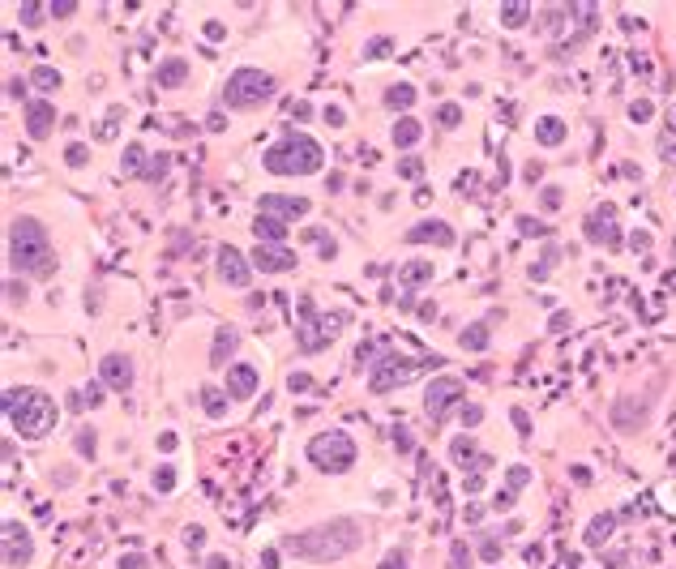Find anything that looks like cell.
<instances>
[{
    "label": "cell",
    "mask_w": 676,
    "mask_h": 569,
    "mask_svg": "<svg viewBox=\"0 0 676 569\" xmlns=\"http://www.w3.org/2000/svg\"><path fill=\"white\" fill-rule=\"evenodd\" d=\"M360 543H364V527L356 523V518H334V523H321L313 531L287 535L283 552H291L300 561H313V565H325V561H338L347 552H356Z\"/></svg>",
    "instance_id": "6da1fadb"
},
{
    "label": "cell",
    "mask_w": 676,
    "mask_h": 569,
    "mask_svg": "<svg viewBox=\"0 0 676 569\" xmlns=\"http://www.w3.org/2000/svg\"><path fill=\"white\" fill-rule=\"evenodd\" d=\"M9 261H13V270L35 274V279H47L56 270L52 240H47V227L39 218H13L9 222Z\"/></svg>",
    "instance_id": "7a4b0ae2"
},
{
    "label": "cell",
    "mask_w": 676,
    "mask_h": 569,
    "mask_svg": "<svg viewBox=\"0 0 676 569\" xmlns=\"http://www.w3.org/2000/svg\"><path fill=\"white\" fill-rule=\"evenodd\" d=\"M5 415H9L13 432H21V437H47L56 428V419H60L56 403L47 399L43 389H9L5 394Z\"/></svg>",
    "instance_id": "3957f363"
},
{
    "label": "cell",
    "mask_w": 676,
    "mask_h": 569,
    "mask_svg": "<svg viewBox=\"0 0 676 569\" xmlns=\"http://www.w3.org/2000/svg\"><path fill=\"white\" fill-rule=\"evenodd\" d=\"M261 163L274 176H309V171L321 167V146L304 133H287L279 146H270Z\"/></svg>",
    "instance_id": "277c9868"
},
{
    "label": "cell",
    "mask_w": 676,
    "mask_h": 569,
    "mask_svg": "<svg viewBox=\"0 0 676 569\" xmlns=\"http://www.w3.org/2000/svg\"><path fill=\"white\" fill-rule=\"evenodd\" d=\"M274 94V78L261 69H236L232 78H227V90H223V103L244 112V107H257L266 103V98Z\"/></svg>",
    "instance_id": "5b68a950"
},
{
    "label": "cell",
    "mask_w": 676,
    "mask_h": 569,
    "mask_svg": "<svg viewBox=\"0 0 676 569\" xmlns=\"http://www.w3.org/2000/svg\"><path fill=\"white\" fill-rule=\"evenodd\" d=\"M309 458L321 466V471H347L356 462V441L347 432H317L309 441Z\"/></svg>",
    "instance_id": "8992f818"
},
{
    "label": "cell",
    "mask_w": 676,
    "mask_h": 569,
    "mask_svg": "<svg viewBox=\"0 0 676 569\" xmlns=\"http://www.w3.org/2000/svg\"><path fill=\"white\" fill-rule=\"evenodd\" d=\"M424 364H437V360H411V356H385L381 364H372V377H368V389L372 394H385L394 385H407Z\"/></svg>",
    "instance_id": "52a82bcc"
},
{
    "label": "cell",
    "mask_w": 676,
    "mask_h": 569,
    "mask_svg": "<svg viewBox=\"0 0 676 569\" xmlns=\"http://www.w3.org/2000/svg\"><path fill=\"white\" fill-rule=\"evenodd\" d=\"M458 399H462V381H458V377H437V381L428 385V403H424V407H428L433 419H445L449 407H454Z\"/></svg>",
    "instance_id": "ba28073f"
},
{
    "label": "cell",
    "mask_w": 676,
    "mask_h": 569,
    "mask_svg": "<svg viewBox=\"0 0 676 569\" xmlns=\"http://www.w3.org/2000/svg\"><path fill=\"white\" fill-rule=\"evenodd\" d=\"M334 326H343V313H334V317H317V321H309L304 330H300V351H317V347H325L338 330Z\"/></svg>",
    "instance_id": "9c48e42d"
},
{
    "label": "cell",
    "mask_w": 676,
    "mask_h": 569,
    "mask_svg": "<svg viewBox=\"0 0 676 569\" xmlns=\"http://www.w3.org/2000/svg\"><path fill=\"white\" fill-rule=\"evenodd\" d=\"M253 265L261 270V274H283V270L295 265V253L279 249V244H257V249H253Z\"/></svg>",
    "instance_id": "30bf717a"
},
{
    "label": "cell",
    "mask_w": 676,
    "mask_h": 569,
    "mask_svg": "<svg viewBox=\"0 0 676 569\" xmlns=\"http://www.w3.org/2000/svg\"><path fill=\"white\" fill-rule=\"evenodd\" d=\"M26 561H31V535L21 531L17 523H5V565L21 569Z\"/></svg>",
    "instance_id": "8fae6325"
},
{
    "label": "cell",
    "mask_w": 676,
    "mask_h": 569,
    "mask_svg": "<svg viewBox=\"0 0 676 569\" xmlns=\"http://www.w3.org/2000/svg\"><path fill=\"white\" fill-rule=\"evenodd\" d=\"M218 274L227 279L232 287H244V283H248L244 253H240V249H232V244H223V249H218Z\"/></svg>",
    "instance_id": "7c38bea8"
},
{
    "label": "cell",
    "mask_w": 676,
    "mask_h": 569,
    "mask_svg": "<svg viewBox=\"0 0 676 569\" xmlns=\"http://www.w3.org/2000/svg\"><path fill=\"white\" fill-rule=\"evenodd\" d=\"M257 389V368L253 364H232L227 368V399H253Z\"/></svg>",
    "instance_id": "4fadbf2b"
},
{
    "label": "cell",
    "mask_w": 676,
    "mask_h": 569,
    "mask_svg": "<svg viewBox=\"0 0 676 569\" xmlns=\"http://www.w3.org/2000/svg\"><path fill=\"white\" fill-rule=\"evenodd\" d=\"M52 125H56V107L52 103H26V133L35 137V141H43L47 133H52Z\"/></svg>",
    "instance_id": "5bb4252c"
},
{
    "label": "cell",
    "mask_w": 676,
    "mask_h": 569,
    "mask_svg": "<svg viewBox=\"0 0 676 569\" xmlns=\"http://www.w3.org/2000/svg\"><path fill=\"white\" fill-rule=\"evenodd\" d=\"M98 373H103V381H107L112 389H129V385H133V364L124 360V356H107Z\"/></svg>",
    "instance_id": "9a60e30c"
},
{
    "label": "cell",
    "mask_w": 676,
    "mask_h": 569,
    "mask_svg": "<svg viewBox=\"0 0 676 569\" xmlns=\"http://www.w3.org/2000/svg\"><path fill=\"white\" fill-rule=\"evenodd\" d=\"M261 214H283V218H300V214H309V202L304 197H261Z\"/></svg>",
    "instance_id": "2e32d148"
},
{
    "label": "cell",
    "mask_w": 676,
    "mask_h": 569,
    "mask_svg": "<svg viewBox=\"0 0 676 569\" xmlns=\"http://www.w3.org/2000/svg\"><path fill=\"white\" fill-rule=\"evenodd\" d=\"M407 240H411V244L433 240V244H441V249H449V244H454V231H449L445 222H437V218H433V222H419V227H411V231H407Z\"/></svg>",
    "instance_id": "e0dca14e"
},
{
    "label": "cell",
    "mask_w": 676,
    "mask_h": 569,
    "mask_svg": "<svg viewBox=\"0 0 676 569\" xmlns=\"http://www.w3.org/2000/svg\"><path fill=\"white\" fill-rule=\"evenodd\" d=\"M253 231H257V244H283L287 240V222L274 218V214H257Z\"/></svg>",
    "instance_id": "ac0fdd59"
},
{
    "label": "cell",
    "mask_w": 676,
    "mask_h": 569,
    "mask_svg": "<svg viewBox=\"0 0 676 569\" xmlns=\"http://www.w3.org/2000/svg\"><path fill=\"white\" fill-rule=\"evenodd\" d=\"M184 73H189V60H180V56H171L167 64H159V90H167V86H180L184 82Z\"/></svg>",
    "instance_id": "d6986e66"
},
{
    "label": "cell",
    "mask_w": 676,
    "mask_h": 569,
    "mask_svg": "<svg viewBox=\"0 0 676 569\" xmlns=\"http://www.w3.org/2000/svg\"><path fill=\"white\" fill-rule=\"evenodd\" d=\"M419 137H424V125H419L415 116H403V120L394 125V146H415Z\"/></svg>",
    "instance_id": "ffe728a7"
},
{
    "label": "cell",
    "mask_w": 676,
    "mask_h": 569,
    "mask_svg": "<svg viewBox=\"0 0 676 569\" xmlns=\"http://www.w3.org/2000/svg\"><path fill=\"white\" fill-rule=\"evenodd\" d=\"M385 103H390V107H411V103H415V86H407V82H398V86H390V94H385Z\"/></svg>",
    "instance_id": "44dd1931"
},
{
    "label": "cell",
    "mask_w": 676,
    "mask_h": 569,
    "mask_svg": "<svg viewBox=\"0 0 676 569\" xmlns=\"http://www.w3.org/2000/svg\"><path fill=\"white\" fill-rule=\"evenodd\" d=\"M535 137H539L544 146H557V141L565 137V129H561V120H553V116H548V120H539V129H535Z\"/></svg>",
    "instance_id": "7402d4cb"
},
{
    "label": "cell",
    "mask_w": 676,
    "mask_h": 569,
    "mask_svg": "<svg viewBox=\"0 0 676 569\" xmlns=\"http://www.w3.org/2000/svg\"><path fill=\"white\" fill-rule=\"evenodd\" d=\"M403 279L407 287H415V283H424V279H433V261H415V265H403Z\"/></svg>",
    "instance_id": "603a6c76"
},
{
    "label": "cell",
    "mask_w": 676,
    "mask_h": 569,
    "mask_svg": "<svg viewBox=\"0 0 676 569\" xmlns=\"http://www.w3.org/2000/svg\"><path fill=\"white\" fill-rule=\"evenodd\" d=\"M31 82H35V86H43V90H56V86H60V73H56L52 64H39V69L31 73Z\"/></svg>",
    "instance_id": "cb8c5ba5"
},
{
    "label": "cell",
    "mask_w": 676,
    "mask_h": 569,
    "mask_svg": "<svg viewBox=\"0 0 676 569\" xmlns=\"http://www.w3.org/2000/svg\"><path fill=\"white\" fill-rule=\"evenodd\" d=\"M458 342H462V347H471V351H484L488 347V330L484 326H471V330H462Z\"/></svg>",
    "instance_id": "d4e9b609"
},
{
    "label": "cell",
    "mask_w": 676,
    "mask_h": 569,
    "mask_svg": "<svg viewBox=\"0 0 676 569\" xmlns=\"http://www.w3.org/2000/svg\"><path fill=\"white\" fill-rule=\"evenodd\" d=\"M449 454H454V462H467V458H475V441H471V437H458L454 445H449Z\"/></svg>",
    "instance_id": "484cf974"
},
{
    "label": "cell",
    "mask_w": 676,
    "mask_h": 569,
    "mask_svg": "<svg viewBox=\"0 0 676 569\" xmlns=\"http://www.w3.org/2000/svg\"><path fill=\"white\" fill-rule=\"evenodd\" d=\"M232 347H236V334L223 330V334L214 338V364H223V356H232Z\"/></svg>",
    "instance_id": "4316f807"
},
{
    "label": "cell",
    "mask_w": 676,
    "mask_h": 569,
    "mask_svg": "<svg viewBox=\"0 0 676 569\" xmlns=\"http://www.w3.org/2000/svg\"><path fill=\"white\" fill-rule=\"evenodd\" d=\"M467 565H471V552H467V543L458 539L454 548H449V569H467Z\"/></svg>",
    "instance_id": "83f0119b"
},
{
    "label": "cell",
    "mask_w": 676,
    "mask_h": 569,
    "mask_svg": "<svg viewBox=\"0 0 676 569\" xmlns=\"http://www.w3.org/2000/svg\"><path fill=\"white\" fill-rule=\"evenodd\" d=\"M43 13H47L43 5H21V9H17V17H21V21H26V26H43V21H39Z\"/></svg>",
    "instance_id": "f1b7e54d"
},
{
    "label": "cell",
    "mask_w": 676,
    "mask_h": 569,
    "mask_svg": "<svg viewBox=\"0 0 676 569\" xmlns=\"http://www.w3.org/2000/svg\"><path fill=\"white\" fill-rule=\"evenodd\" d=\"M501 17H505V26H522V17H527V5H505V9H501Z\"/></svg>",
    "instance_id": "f546056e"
},
{
    "label": "cell",
    "mask_w": 676,
    "mask_h": 569,
    "mask_svg": "<svg viewBox=\"0 0 676 569\" xmlns=\"http://www.w3.org/2000/svg\"><path fill=\"white\" fill-rule=\"evenodd\" d=\"M223 411H227V403H223V394H214V389H206V415H223Z\"/></svg>",
    "instance_id": "4dcf8cb0"
},
{
    "label": "cell",
    "mask_w": 676,
    "mask_h": 569,
    "mask_svg": "<svg viewBox=\"0 0 676 569\" xmlns=\"http://www.w3.org/2000/svg\"><path fill=\"white\" fill-rule=\"evenodd\" d=\"M64 159H69V167H82V163L90 159V150H86V146H69V150H64Z\"/></svg>",
    "instance_id": "1f68e13d"
},
{
    "label": "cell",
    "mask_w": 676,
    "mask_h": 569,
    "mask_svg": "<svg viewBox=\"0 0 676 569\" xmlns=\"http://www.w3.org/2000/svg\"><path fill=\"white\" fill-rule=\"evenodd\" d=\"M419 171H424V163H419V159H403V163H398V176H407V180H415Z\"/></svg>",
    "instance_id": "d6a6232c"
},
{
    "label": "cell",
    "mask_w": 676,
    "mask_h": 569,
    "mask_svg": "<svg viewBox=\"0 0 676 569\" xmlns=\"http://www.w3.org/2000/svg\"><path fill=\"white\" fill-rule=\"evenodd\" d=\"M155 488H176V471H171V466H163V471H155Z\"/></svg>",
    "instance_id": "836d02e7"
},
{
    "label": "cell",
    "mask_w": 676,
    "mask_h": 569,
    "mask_svg": "<svg viewBox=\"0 0 676 569\" xmlns=\"http://www.w3.org/2000/svg\"><path fill=\"white\" fill-rule=\"evenodd\" d=\"M78 450L94 458V428H82V432H78Z\"/></svg>",
    "instance_id": "e575fe53"
},
{
    "label": "cell",
    "mask_w": 676,
    "mask_h": 569,
    "mask_svg": "<svg viewBox=\"0 0 676 569\" xmlns=\"http://www.w3.org/2000/svg\"><path fill=\"white\" fill-rule=\"evenodd\" d=\"M103 399H98V385H86L82 389V399H78V407H98Z\"/></svg>",
    "instance_id": "d590c367"
},
{
    "label": "cell",
    "mask_w": 676,
    "mask_h": 569,
    "mask_svg": "<svg viewBox=\"0 0 676 569\" xmlns=\"http://www.w3.org/2000/svg\"><path fill=\"white\" fill-rule=\"evenodd\" d=\"M437 116H441V125H458V120H462V112H458L454 103H445V107H441Z\"/></svg>",
    "instance_id": "8d00e7d4"
},
{
    "label": "cell",
    "mask_w": 676,
    "mask_h": 569,
    "mask_svg": "<svg viewBox=\"0 0 676 569\" xmlns=\"http://www.w3.org/2000/svg\"><path fill=\"white\" fill-rule=\"evenodd\" d=\"M9 304H17V300H26V283H17V279H9Z\"/></svg>",
    "instance_id": "74e56055"
},
{
    "label": "cell",
    "mask_w": 676,
    "mask_h": 569,
    "mask_svg": "<svg viewBox=\"0 0 676 569\" xmlns=\"http://www.w3.org/2000/svg\"><path fill=\"white\" fill-rule=\"evenodd\" d=\"M458 415H462V424H480V419H484V411H480V407H467V403L458 407Z\"/></svg>",
    "instance_id": "f35d334b"
},
{
    "label": "cell",
    "mask_w": 676,
    "mask_h": 569,
    "mask_svg": "<svg viewBox=\"0 0 676 569\" xmlns=\"http://www.w3.org/2000/svg\"><path fill=\"white\" fill-rule=\"evenodd\" d=\"M184 543H189V548H202V543H206V531H202V527H189V531H184Z\"/></svg>",
    "instance_id": "ab89813d"
},
{
    "label": "cell",
    "mask_w": 676,
    "mask_h": 569,
    "mask_svg": "<svg viewBox=\"0 0 676 569\" xmlns=\"http://www.w3.org/2000/svg\"><path fill=\"white\" fill-rule=\"evenodd\" d=\"M124 155H129V159H124V163H129V171H141V146H137V141H133Z\"/></svg>",
    "instance_id": "60d3db41"
},
{
    "label": "cell",
    "mask_w": 676,
    "mask_h": 569,
    "mask_svg": "<svg viewBox=\"0 0 676 569\" xmlns=\"http://www.w3.org/2000/svg\"><path fill=\"white\" fill-rule=\"evenodd\" d=\"M47 13H52V17H69V13H78V5H69V0H60V5H47Z\"/></svg>",
    "instance_id": "b9f144b4"
},
{
    "label": "cell",
    "mask_w": 676,
    "mask_h": 569,
    "mask_svg": "<svg viewBox=\"0 0 676 569\" xmlns=\"http://www.w3.org/2000/svg\"><path fill=\"white\" fill-rule=\"evenodd\" d=\"M381 569H407V552H390Z\"/></svg>",
    "instance_id": "7bdbcfd3"
},
{
    "label": "cell",
    "mask_w": 676,
    "mask_h": 569,
    "mask_svg": "<svg viewBox=\"0 0 676 569\" xmlns=\"http://www.w3.org/2000/svg\"><path fill=\"white\" fill-rule=\"evenodd\" d=\"M120 569H146V557H137V552L133 557H120Z\"/></svg>",
    "instance_id": "ee69618b"
},
{
    "label": "cell",
    "mask_w": 676,
    "mask_h": 569,
    "mask_svg": "<svg viewBox=\"0 0 676 569\" xmlns=\"http://www.w3.org/2000/svg\"><path fill=\"white\" fill-rule=\"evenodd\" d=\"M287 385H291V389H309L313 381H309V373H291V381H287Z\"/></svg>",
    "instance_id": "f6af8a7d"
},
{
    "label": "cell",
    "mask_w": 676,
    "mask_h": 569,
    "mask_svg": "<svg viewBox=\"0 0 676 569\" xmlns=\"http://www.w3.org/2000/svg\"><path fill=\"white\" fill-rule=\"evenodd\" d=\"M325 120H330V125H343L347 112H343V107H325Z\"/></svg>",
    "instance_id": "bcb514c9"
},
{
    "label": "cell",
    "mask_w": 676,
    "mask_h": 569,
    "mask_svg": "<svg viewBox=\"0 0 676 569\" xmlns=\"http://www.w3.org/2000/svg\"><path fill=\"white\" fill-rule=\"evenodd\" d=\"M223 35H227V30H223V21H210V26H206V39H223Z\"/></svg>",
    "instance_id": "7dc6e473"
},
{
    "label": "cell",
    "mask_w": 676,
    "mask_h": 569,
    "mask_svg": "<svg viewBox=\"0 0 676 569\" xmlns=\"http://www.w3.org/2000/svg\"><path fill=\"white\" fill-rule=\"evenodd\" d=\"M385 47H390L385 39H372V43H368V56H381V52H385Z\"/></svg>",
    "instance_id": "c3c4849f"
},
{
    "label": "cell",
    "mask_w": 676,
    "mask_h": 569,
    "mask_svg": "<svg viewBox=\"0 0 676 569\" xmlns=\"http://www.w3.org/2000/svg\"><path fill=\"white\" fill-rule=\"evenodd\" d=\"M163 171H167V163L159 159V163H150V167H146V176H150V180H155V176H163Z\"/></svg>",
    "instance_id": "681fc988"
},
{
    "label": "cell",
    "mask_w": 676,
    "mask_h": 569,
    "mask_svg": "<svg viewBox=\"0 0 676 569\" xmlns=\"http://www.w3.org/2000/svg\"><path fill=\"white\" fill-rule=\"evenodd\" d=\"M21 90H26V82H17V78H9V98H21Z\"/></svg>",
    "instance_id": "f907efd6"
}]
</instances>
